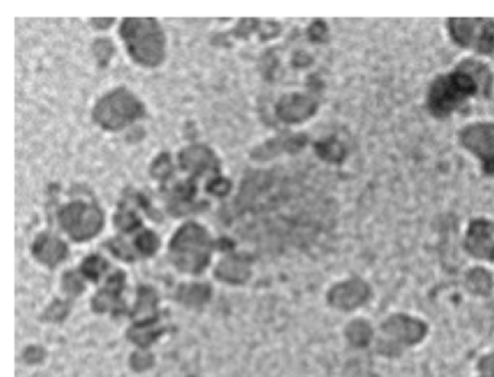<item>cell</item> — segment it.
Here are the masks:
<instances>
[{
    "label": "cell",
    "mask_w": 494,
    "mask_h": 377,
    "mask_svg": "<svg viewBox=\"0 0 494 377\" xmlns=\"http://www.w3.org/2000/svg\"><path fill=\"white\" fill-rule=\"evenodd\" d=\"M480 86L477 77L466 65H459L457 72L434 81L428 99L430 112L435 117H448L467 97L475 95Z\"/></svg>",
    "instance_id": "cell-1"
},
{
    "label": "cell",
    "mask_w": 494,
    "mask_h": 377,
    "mask_svg": "<svg viewBox=\"0 0 494 377\" xmlns=\"http://www.w3.org/2000/svg\"><path fill=\"white\" fill-rule=\"evenodd\" d=\"M122 35L132 57L143 65H157L163 56L164 42L158 25L152 19H129Z\"/></svg>",
    "instance_id": "cell-2"
},
{
    "label": "cell",
    "mask_w": 494,
    "mask_h": 377,
    "mask_svg": "<svg viewBox=\"0 0 494 377\" xmlns=\"http://www.w3.org/2000/svg\"><path fill=\"white\" fill-rule=\"evenodd\" d=\"M207 238L204 228L190 224L180 229V233L173 238L172 251L175 263L188 272H199L206 265Z\"/></svg>",
    "instance_id": "cell-3"
},
{
    "label": "cell",
    "mask_w": 494,
    "mask_h": 377,
    "mask_svg": "<svg viewBox=\"0 0 494 377\" xmlns=\"http://www.w3.org/2000/svg\"><path fill=\"white\" fill-rule=\"evenodd\" d=\"M451 35L455 42L477 51H494V22L489 19H450Z\"/></svg>",
    "instance_id": "cell-4"
},
{
    "label": "cell",
    "mask_w": 494,
    "mask_h": 377,
    "mask_svg": "<svg viewBox=\"0 0 494 377\" xmlns=\"http://www.w3.org/2000/svg\"><path fill=\"white\" fill-rule=\"evenodd\" d=\"M95 113L104 127L120 128L140 115V104L129 93L115 92L97 104Z\"/></svg>",
    "instance_id": "cell-5"
},
{
    "label": "cell",
    "mask_w": 494,
    "mask_h": 377,
    "mask_svg": "<svg viewBox=\"0 0 494 377\" xmlns=\"http://www.w3.org/2000/svg\"><path fill=\"white\" fill-rule=\"evenodd\" d=\"M61 224L72 237L77 240L92 237L99 231L102 215L96 208L84 204H74L64 209Z\"/></svg>",
    "instance_id": "cell-6"
},
{
    "label": "cell",
    "mask_w": 494,
    "mask_h": 377,
    "mask_svg": "<svg viewBox=\"0 0 494 377\" xmlns=\"http://www.w3.org/2000/svg\"><path fill=\"white\" fill-rule=\"evenodd\" d=\"M461 142L482 158L484 172L494 176V124L467 127L461 133Z\"/></svg>",
    "instance_id": "cell-7"
},
{
    "label": "cell",
    "mask_w": 494,
    "mask_h": 377,
    "mask_svg": "<svg viewBox=\"0 0 494 377\" xmlns=\"http://www.w3.org/2000/svg\"><path fill=\"white\" fill-rule=\"evenodd\" d=\"M382 333L393 345H411L422 340L427 333V327L422 322L407 317H393L384 322Z\"/></svg>",
    "instance_id": "cell-8"
},
{
    "label": "cell",
    "mask_w": 494,
    "mask_h": 377,
    "mask_svg": "<svg viewBox=\"0 0 494 377\" xmlns=\"http://www.w3.org/2000/svg\"><path fill=\"white\" fill-rule=\"evenodd\" d=\"M466 249L475 258L494 261V222L477 219L467 231Z\"/></svg>",
    "instance_id": "cell-9"
},
{
    "label": "cell",
    "mask_w": 494,
    "mask_h": 377,
    "mask_svg": "<svg viewBox=\"0 0 494 377\" xmlns=\"http://www.w3.org/2000/svg\"><path fill=\"white\" fill-rule=\"evenodd\" d=\"M370 296V288L359 279L345 281L343 285L335 286L329 293L332 305L339 309H352L363 305Z\"/></svg>",
    "instance_id": "cell-10"
},
{
    "label": "cell",
    "mask_w": 494,
    "mask_h": 377,
    "mask_svg": "<svg viewBox=\"0 0 494 377\" xmlns=\"http://www.w3.org/2000/svg\"><path fill=\"white\" fill-rule=\"evenodd\" d=\"M316 104L311 97L302 96V95H291L284 97L279 106L280 117L289 122H297V120L306 119L315 112Z\"/></svg>",
    "instance_id": "cell-11"
},
{
    "label": "cell",
    "mask_w": 494,
    "mask_h": 377,
    "mask_svg": "<svg viewBox=\"0 0 494 377\" xmlns=\"http://www.w3.org/2000/svg\"><path fill=\"white\" fill-rule=\"evenodd\" d=\"M34 251L36 258L48 265H56L57 261H60L66 256V247L63 242L50 235H44L36 241Z\"/></svg>",
    "instance_id": "cell-12"
},
{
    "label": "cell",
    "mask_w": 494,
    "mask_h": 377,
    "mask_svg": "<svg viewBox=\"0 0 494 377\" xmlns=\"http://www.w3.org/2000/svg\"><path fill=\"white\" fill-rule=\"evenodd\" d=\"M220 273L222 279H227L229 281H243L248 276V269L243 261L229 258V260L223 261L222 265H220Z\"/></svg>",
    "instance_id": "cell-13"
},
{
    "label": "cell",
    "mask_w": 494,
    "mask_h": 377,
    "mask_svg": "<svg viewBox=\"0 0 494 377\" xmlns=\"http://www.w3.org/2000/svg\"><path fill=\"white\" fill-rule=\"evenodd\" d=\"M183 165L190 170H202L207 165H211V154L206 150L190 149L184 151ZM197 173V172H196Z\"/></svg>",
    "instance_id": "cell-14"
},
{
    "label": "cell",
    "mask_w": 494,
    "mask_h": 377,
    "mask_svg": "<svg viewBox=\"0 0 494 377\" xmlns=\"http://www.w3.org/2000/svg\"><path fill=\"white\" fill-rule=\"evenodd\" d=\"M468 289L477 295H487L491 289L490 274L482 269H475L468 274Z\"/></svg>",
    "instance_id": "cell-15"
},
{
    "label": "cell",
    "mask_w": 494,
    "mask_h": 377,
    "mask_svg": "<svg viewBox=\"0 0 494 377\" xmlns=\"http://www.w3.org/2000/svg\"><path fill=\"white\" fill-rule=\"evenodd\" d=\"M371 337V329L366 322H354L348 328V338L355 345H364Z\"/></svg>",
    "instance_id": "cell-16"
},
{
    "label": "cell",
    "mask_w": 494,
    "mask_h": 377,
    "mask_svg": "<svg viewBox=\"0 0 494 377\" xmlns=\"http://www.w3.org/2000/svg\"><path fill=\"white\" fill-rule=\"evenodd\" d=\"M318 153L327 160L339 161L343 160L345 151L343 145L338 144L336 141L329 140L318 145Z\"/></svg>",
    "instance_id": "cell-17"
},
{
    "label": "cell",
    "mask_w": 494,
    "mask_h": 377,
    "mask_svg": "<svg viewBox=\"0 0 494 377\" xmlns=\"http://www.w3.org/2000/svg\"><path fill=\"white\" fill-rule=\"evenodd\" d=\"M104 265L106 263L100 260L99 258H89L83 265L84 273L89 274V277H92V279H97V276L102 273V270L106 267Z\"/></svg>",
    "instance_id": "cell-18"
},
{
    "label": "cell",
    "mask_w": 494,
    "mask_h": 377,
    "mask_svg": "<svg viewBox=\"0 0 494 377\" xmlns=\"http://www.w3.org/2000/svg\"><path fill=\"white\" fill-rule=\"evenodd\" d=\"M157 245H158V240H157L154 234L143 233V235L138 238V247L143 250V253H152V251L157 249Z\"/></svg>",
    "instance_id": "cell-19"
},
{
    "label": "cell",
    "mask_w": 494,
    "mask_h": 377,
    "mask_svg": "<svg viewBox=\"0 0 494 377\" xmlns=\"http://www.w3.org/2000/svg\"><path fill=\"white\" fill-rule=\"evenodd\" d=\"M482 377H494V354L482 361Z\"/></svg>",
    "instance_id": "cell-20"
}]
</instances>
